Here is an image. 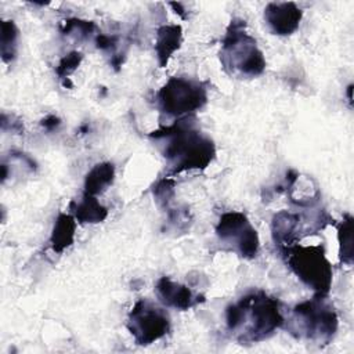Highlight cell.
<instances>
[{
	"instance_id": "cell-1",
	"label": "cell",
	"mask_w": 354,
	"mask_h": 354,
	"mask_svg": "<svg viewBox=\"0 0 354 354\" xmlns=\"http://www.w3.org/2000/svg\"><path fill=\"white\" fill-rule=\"evenodd\" d=\"M166 159L171 174L206 169L216 156L213 140L196 129L188 118L149 134Z\"/></svg>"
},
{
	"instance_id": "cell-2",
	"label": "cell",
	"mask_w": 354,
	"mask_h": 354,
	"mask_svg": "<svg viewBox=\"0 0 354 354\" xmlns=\"http://www.w3.org/2000/svg\"><path fill=\"white\" fill-rule=\"evenodd\" d=\"M227 329L241 344L268 339L285 325L279 301L261 290L250 292L225 310Z\"/></svg>"
},
{
	"instance_id": "cell-3",
	"label": "cell",
	"mask_w": 354,
	"mask_h": 354,
	"mask_svg": "<svg viewBox=\"0 0 354 354\" xmlns=\"http://www.w3.org/2000/svg\"><path fill=\"white\" fill-rule=\"evenodd\" d=\"M220 61L230 75L238 77H256L264 72V55L256 39L245 30V21H231L223 39Z\"/></svg>"
},
{
	"instance_id": "cell-4",
	"label": "cell",
	"mask_w": 354,
	"mask_h": 354,
	"mask_svg": "<svg viewBox=\"0 0 354 354\" xmlns=\"http://www.w3.org/2000/svg\"><path fill=\"white\" fill-rule=\"evenodd\" d=\"M286 322L288 330L300 340L317 344L329 343L336 335L339 319L325 296H317L297 304Z\"/></svg>"
},
{
	"instance_id": "cell-5",
	"label": "cell",
	"mask_w": 354,
	"mask_h": 354,
	"mask_svg": "<svg viewBox=\"0 0 354 354\" xmlns=\"http://www.w3.org/2000/svg\"><path fill=\"white\" fill-rule=\"evenodd\" d=\"M286 264L295 275L317 295L325 296L332 286V266L322 246L293 245L283 249Z\"/></svg>"
},
{
	"instance_id": "cell-6",
	"label": "cell",
	"mask_w": 354,
	"mask_h": 354,
	"mask_svg": "<svg viewBox=\"0 0 354 354\" xmlns=\"http://www.w3.org/2000/svg\"><path fill=\"white\" fill-rule=\"evenodd\" d=\"M207 102L206 87L188 77H170L156 94L158 109L171 118L185 119Z\"/></svg>"
},
{
	"instance_id": "cell-7",
	"label": "cell",
	"mask_w": 354,
	"mask_h": 354,
	"mask_svg": "<svg viewBox=\"0 0 354 354\" xmlns=\"http://www.w3.org/2000/svg\"><path fill=\"white\" fill-rule=\"evenodd\" d=\"M127 329L137 344L148 346L169 333L170 317L162 307L140 299L129 313Z\"/></svg>"
},
{
	"instance_id": "cell-8",
	"label": "cell",
	"mask_w": 354,
	"mask_h": 354,
	"mask_svg": "<svg viewBox=\"0 0 354 354\" xmlns=\"http://www.w3.org/2000/svg\"><path fill=\"white\" fill-rule=\"evenodd\" d=\"M216 235L223 245L243 259H253L259 253L257 231L241 212L223 213L216 225Z\"/></svg>"
},
{
	"instance_id": "cell-9",
	"label": "cell",
	"mask_w": 354,
	"mask_h": 354,
	"mask_svg": "<svg viewBox=\"0 0 354 354\" xmlns=\"http://www.w3.org/2000/svg\"><path fill=\"white\" fill-rule=\"evenodd\" d=\"M303 12L292 1L270 3L264 8V21L270 30L278 36L292 35L300 25Z\"/></svg>"
},
{
	"instance_id": "cell-10",
	"label": "cell",
	"mask_w": 354,
	"mask_h": 354,
	"mask_svg": "<svg viewBox=\"0 0 354 354\" xmlns=\"http://www.w3.org/2000/svg\"><path fill=\"white\" fill-rule=\"evenodd\" d=\"M155 292L165 306L181 311L189 310L205 300L203 296L195 293L188 286L170 279L169 277H162L158 279Z\"/></svg>"
},
{
	"instance_id": "cell-11",
	"label": "cell",
	"mask_w": 354,
	"mask_h": 354,
	"mask_svg": "<svg viewBox=\"0 0 354 354\" xmlns=\"http://www.w3.org/2000/svg\"><path fill=\"white\" fill-rule=\"evenodd\" d=\"M272 238L282 249L296 245V242L304 235L306 223L299 213H290L288 210L278 212L271 223Z\"/></svg>"
},
{
	"instance_id": "cell-12",
	"label": "cell",
	"mask_w": 354,
	"mask_h": 354,
	"mask_svg": "<svg viewBox=\"0 0 354 354\" xmlns=\"http://www.w3.org/2000/svg\"><path fill=\"white\" fill-rule=\"evenodd\" d=\"M183 43V29L180 25H163L156 30L155 53L160 68L166 66L170 57Z\"/></svg>"
},
{
	"instance_id": "cell-13",
	"label": "cell",
	"mask_w": 354,
	"mask_h": 354,
	"mask_svg": "<svg viewBox=\"0 0 354 354\" xmlns=\"http://www.w3.org/2000/svg\"><path fill=\"white\" fill-rule=\"evenodd\" d=\"M72 216L79 223H101L108 217V209L102 206L95 196L84 194L79 201L71 202Z\"/></svg>"
},
{
	"instance_id": "cell-14",
	"label": "cell",
	"mask_w": 354,
	"mask_h": 354,
	"mask_svg": "<svg viewBox=\"0 0 354 354\" xmlns=\"http://www.w3.org/2000/svg\"><path fill=\"white\" fill-rule=\"evenodd\" d=\"M115 180V166L111 162H101L94 165L84 178V194H102Z\"/></svg>"
},
{
	"instance_id": "cell-15",
	"label": "cell",
	"mask_w": 354,
	"mask_h": 354,
	"mask_svg": "<svg viewBox=\"0 0 354 354\" xmlns=\"http://www.w3.org/2000/svg\"><path fill=\"white\" fill-rule=\"evenodd\" d=\"M76 218L72 214L61 213L54 224L50 246L55 253H62L68 249L75 241V230H76Z\"/></svg>"
},
{
	"instance_id": "cell-16",
	"label": "cell",
	"mask_w": 354,
	"mask_h": 354,
	"mask_svg": "<svg viewBox=\"0 0 354 354\" xmlns=\"http://www.w3.org/2000/svg\"><path fill=\"white\" fill-rule=\"evenodd\" d=\"M340 261L350 266L353 263V217L346 216L337 228Z\"/></svg>"
},
{
	"instance_id": "cell-17",
	"label": "cell",
	"mask_w": 354,
	"mask_h": 354,
	"mask_svg": "<svg viewBox=\"0 0 354 354\" xmlns=\"http://www.w3.org/2000/svg\"><path fill=\"white\" fill-rule=\"evenodd\" d=\"M18 28L14 21L1 22V55L4 62H11L17 54Z\"/></svg>"
},
{
	"instance_id": "cell-18",
	"label": "cell",
	"mask_w": 354,
	"mask_h": 354,
	"mask_svg": "<svg viewBox=\"0 0 354 354\" xmlns=\"http://www.w3.org/2000/svg\"><path fill=\"white\" fill-rule=\"evenodd\" d=\"M97 26L91 21H83L77 18H72L64 22L62 33L68 36H75L79 40H87L95 32Z\"/></svg>"
},
{
	"instance_id": "cell-19",
	"label": "cell",
	"mask_w": 354,
	"mask_h": 354,
	"mask_svg": "<svg viewBox=\"0 0 354 354\" xmlns=\"http://www.w3.org/2000/svg\"><path fill=\"white\" fill-rule=\"evenodd\" d=\"M82 59H83V55L79 51H71L66 55H64L59 59V62L55 68V72H57L58 77L59 79H68L69 75L72 72H75L76 68L80 65Z\"/></svg>"
},
{
	"instance_id": "cell-20",
	"label": "cell",
	"mask_w": 354,
	"mask_h": 354,
	"mask_svg": "<svg viewBox=\"0 0 354 354\" xmlns=\"http://www.w3.org/2000/svg\"><path fill=\"white\" fill-rule=\"evenodd\" d=\"M59 124H61V120H59V118H57L55 115H48L47 118H44V119L41 120V126H43L46 130H54V129H57Z\"/></svg>"
}]
</instances>
